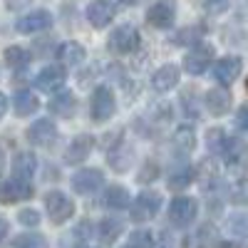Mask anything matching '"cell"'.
Wrapping results in <instances>:
<instances>
[{"label":"cell","instance_id":"10","mask_svg":"<svg viewBox=\"0 0 248 248\" xmlns=\"http://www.w3.org/2000/svg\"><path fill=\"white\" fill-rule=\"evenodd\" d=\"M102 184H105V174L99 169H82L72 176V189L82 196H90V194L99 191Z\"/></svg>","mask_w":248,"mask_h":248},{"label":"cell","instance_id":"20","mask_svg":"<svg viewBox=\"0 0 248 248\" xmlns=\"http://www.w3.org/2000/svg\"><path fill=\"white\" fill-rule=\"evenodd\" d=\"M37 107H40V99L30 90H20L15 94V99H13V109H15L17 117H30V114L37 112Z\"/></svg>","mask_w":248,"mask_h":248},{"label":"cell","instance_id":"18","mask_svg":"<svg viewBox=\"0 0 248 248\" xmlns=\"http://www.w3.org/2000/svg\"><path fill=\"white\" fill-rule=\"evenodd\" d=\"M179 85V67L176 65H164V67H159L156 72H154V77H152V87L156 90V92H169V90H174Z\"/></svg>","mask_w":248,"mask_h":248},{"label":"cell","instance_id":"4","mask_svg":"<svg viewBox=\"0 0 248 248\" xmlns=\"http://www.w3.org/2000/svg\"><path fill=\"white\" fill-rule=\"evenodd\" d=\"M35 194L32 184L28 179H5L0 181V201L3 203H17V201H25Z\"/></svg>","mask_w":248,"mask_h":248},{"label":"cell","instance_id":"1","mask_svg":"<svg viewBox=\"0 0 248 248\" xmlns=\"http://www.w3.org/2000/svg\"><path fill=\"white\" fill-rule=\"evenodd\" d=\"M221 156H223V164L231 171H243L248 167V144L241 137H229L223 144Z\"/></svg>","mask_w":248,"mask_h":248},{"label":"cell","instance_id":"14","mask_svg":"<svg viewBox=\"0 0 248 248\" xmlns=\"http://www.w3.org/2000/svg\"><path fill=\"white\" fill-rule=\"evenodd\" d=\"M35 85L43 92H57L62 85H65V70H62L60 65H47L35 77Z\"/></svg>","mask_w":248,"mask_h":248},{"label":"cell","instance_id":"30","mask_svg":"<svg viewBox=\"0 0 248 248\" xmlns=\"http://www.w3.org/2000/svg\"><path fill=\"white\" fill-rule=\"evenodd\" d=\"M229 231L238 238H248V214H231L229 216Z\"/></svg>","mask_w":248,"mask_h":248},{"label":"cell","instance_id":"31","mask_svg":"<svg viewBox=\"0 0 248 248\" xmlns=\"http://www.w3.org/2000/svg\"><path fill=\"white\" fill-rule=\"evenodd\" d=\"M229 196H231L233 203L246 206V203H248V179H238V181H233V184H231V189H229Z\"/></svg>","mask_w":248,"mask_h":248},{"label":"cell","instance_id":"13","mask_svg":"<svg viewBox=\"0 0 248 248\" xmlns=\"http://www.w3.org/2000/svg\"><path fill=\"white\" fill-rule=\"evenodd\" d=\"M241 70H243L241 57L229 55V57H221L216 65H214V77H216L218 85H231V82L241 75Z\"/></svg>","mask_w":248,"mask_h":248},{"label":"cell","instance_id":"45","mask_svg":"<svg viewBox=\"0 0 248 248\" xmlns=\"http://www.w3.org/2000/svg\"><path fill=\"white\" fill-rule=\"evenodd\" d=\"M246 90H248V82H246Z\"/></svg>","mask_w":248,"mask_h":248},{"label":"cell","instance_id":"27","mask_svg":"<svg viewBox=\"0 0 248 248\" xmlns=\"http://www.w3.org/2000/svg\"><path fill=\"white\" fill-rule=\"evenodd\" d=\"M122 221H117V218H105L99 223V238L105 241V243H112V241H117V236L122 233Z\"/></svg>","mask_w":248,"mask_h":248},{"label":"cell","instance_id":"33","mask_svg":"<svg viewBox=\"0 0 248 248\" xmlns=\"http://www.w3.org/2000/svg\"><path fill=\"white\" fill-rule=\"evenodd\" d=\"M226 139H229V137H226L221 129H211L209 134H206V147H209V152H214V154H221Z\"/></svg>","mask_w":248,"mask_h":248},{"label":"cell","instance_id":"38","mask_svg":"<svg viewBox=\"0 0 248 248\" xmlns=\"http://www.w3.org/2000/svg\"><path fill=\"white\" fill-rule=\"evenodd\" d=\"M32 0H5V5H8V10H20V8H25V5H30Z\"/></svg>","mask_w":248,"mask_h":248},{"label":"cell","instance_id":"9","mask_svg":"<svg viewBox=\"0 0 248 248\" xmlns=\"http://www.w3.org/2000/svg\"><path fill=\"white\" fill-rule=\"evenodd\" d=\"M176 20V3L174 0H159V3H154L149 10H147V23L152 28H171Z\"/></svg>","mask_w":248,"mask_h":248},{"label":"cell","instance_id":"40","mask_svg":"<svg viewBox=\"0 0 248 248\" xmlns=\"http://www.w3.org/2000/svg\"><path fill=\"white\" fill-rule=\"evenodd\" d=\"M8 236V221L3 218V216H0V241H3Z\"/></svg>","mask_w":248,"mask_h":248},{"label":"cell","instance_id":"25","mask_svg":"<svg viewBox=\"0 0 248 248\" xmlns=\"http://www.w3.org/2000/svg\"><path fill=\"white\" fill-rule=\"evenodd\" d=\"M57 57H60L62 65H79V62L85 60V47L79 43H65L57 50Z\"/></svg>","mask_w":248,"mask_h":248},{"label":"cell","instance_id":"44","mask_svg":"<svg viewBox=\"0 0 248 248\" xmlns=\"http://www.w3.org/2000/svg\"><path fill=\"white\" fill-rule=\"evenodd\" d=\"M79 248H94V246H79Z\"/></svg>","mask_w":248,"mask_h":248},{"label":"cell","instance_id":"17","mask_svg":"<svg viewBox=\"0 0 248 248\" xmlns=\"http://www.w3.org/2000/svg\"><path fill=\"white\" fill-rule=\"evenodd\" d=\"M55 137H57V127L50 119H37L28 129V139L35 147H47L50 141H55Z\"/></svg>","mask_w":248,"mask_h":248},{"label":"cell","instance_id":"22","mask_svg":"<svg viewBox=\"0 0 248 248\" xmlns=\"http://www.w3.org/2000/svg\"><path fill=\"white\" fill-rule=\"evenodd\" d=\"M102 203L107 206V209H114V211H122V209H129L132 206V199L127 194V189H122V186H109L102 196Z\"/></svg>","mask_w":248,"mask_h":248},{"label":"cell","instance_id":"15","mask_svg":"<svg viewBox=\"0 0 248 248\" xmlns=\"http://www.w3.org/2000/svg\"><path fill=\"white\" fill-rule=\"evenodd\" d=\"M92 149H94V139H92L90 134H79V137L72 139V144L67 147L65 161H67V164H82V161L92 154Z\"/></svg>","mask_w":248,"mask_h":248},{"label":"cell","instance_id":"29","mask_svg":"<svg viewBox=\"0 0 248 248\" xmlns=\"http://www.w3.org/2000/svg\"><path fill=\"white\" fill-rule=\"evenodd\" d=\"M13 248H47V241L40 233H20L15 236Z\"/></svg>","mask_w":248,"mask_h":248},{"label":"cell","instance_id":"26","mask_svg":"<svg viewBox=\"0 0 248 248\" xmlns=\"http://www.w3.org/2000/svg\"><path fill=\"white\" fill-rule=\"evenodd\" d=\"M199 181L203 186V191L214 189V186L218 184V169H216L214 161H209V159L201 161V167H199Z\"/></svg>","mask_w":248,"mask_h":248},{"label":"cell","instance_id":"7","mask_svg":"<svg viewBox=\"0 0 248 248\" xmlns=\"http://www.w3.org/2000/svg\"><path fill=\"white\" fill-rule=\"evenodd\" d=\"M159 209H161V196H159L156 191L147 189V191H141V194L134 199V203H132V216H134L137 221H149V218H154V216L159 214Z\"/></svg>","mask_w":248,"mask_h":248},{"label":"cell","instance_id":"3","mask_svg":"<svg viewBox=\"0 0 248 248\" xmlns=\"http://www.w3.org/2000/svg\"><path fill=\"white\" fill-rule=\"evenodd\" d=\"M45 211H47L52 223H65L75 214V203L62 191H47V196H45Z\"/></svg>","mask_w":248,"mask_h":248},{"label":"cell","instance_id":"42","mask_svg":"<svg viewBox=\"0 0 248 248\" xmlns=\"http://www.w3.org/2000/svg\"><path fill=\"white\" fill-rule=\"evenodd\" d=\"M3 167H5V156H3V149H0V171H3Z\"/></svg>","mask_w":248,"mask_h":248},{"label":"cell","instance_id":"24","mask_svg":"<svg viewBox=\"0 0 248 248\" xmlns=\"http://www.w3.org/2000/svg\"><path fill=\"white\" fill-rule=\"evenodd\" d=\"M75 105H77L75 94L72 92H62V94H57L50 102V112L57 114V117H70V114H75Z\"/></svg>","mask_w":248,"mask_h":248},{"label":"cell","instance_id":"32","mask_svg":"<svg viewBox=\"0 0 248 248\" xmlns=\"http://www.w3.org/2000/svg\"><path fill=\"white\" fill-rule=\"evenodd\" d=\"M196 5L206 13V15H221L229 10L231 0H196Z\"/></svg>","mask_w":248,"mask_h":248},{"label":"cell","instance_id":"8","mask_svg":"<svg viewBox=\"0 0 248 248\" xmlns=\"http://www.w3.org/2000/svg\"><path fill=\"white\" fill-rule=\"evenodd\" d=\"M196 214H199V203L191 196H176L169 203V218L176 226H189L196 218Z\"/></svg>","mask_w":248,"mask_h":248},{"label":"cell","instance_id":"11","mask_svg":"<svg viewBox=\"0 0 248 248\" xmlns=\"http://www.w3.org/2000/svg\"><path fill=\"white\" fill-rule=\"evenodd\" d=\"M50 25H52V15L47 10H32L15 23L17 32H23V35H35L40 30H47Z\"/></svg>","mask_w":248,"mask_h":248},{"label":"cell","instance_id":"43","mask_svg":"<svg viewBox=\"0 0 248 248\" xmlns=\"http://www.w3.org/2000/svg\"><path fill=\"white\" fill-rule=\"evenodd\" d=\"M218 248H238V246H233V243H221Z\"/></svg>","mask_w":248,"mask_h":248},{"label":"cell","instance_id":"39","mask_svg":"<svg viewBox=\"0 0 248 248\" xmlns=\"http://www.w3.org/2000/svg\"><path fill=\"white\" fill-rule=\"evenodd\" d=\"M87 233H92L90 221H79V226H77V236H87Z\"/></svg>","mask_w":248,"mask_h":248},{"label":"cell","instance_id":"21","mask_svg":"<svg viewBox=\"0 0 248 248\" xmlns=\"http://www.w3.org/2000/svg\"><path fill=\"white\" fill-rule=\"evenodd\" d=\"M174 149L179 154H191L194 147H196V132L194 127H189V124H181V127L174 132Z\"/></svg>","mask_w":248,"mask_h":248},{"label":"cell","instance_id":"37","mask_svg":"<svg viewBox=\"0 0 248 248\" xmlns=\"http://www.w3.org/2000/svg\"><path fill=\"white\" fill-rule=\"evenodd\" d=\"M154 176H156V164H149V167H144V171L139 174V181L144 184L147 179H154Z\"/></svg>","mask_w":248,"mask_h":248},{"label":"cell","instance_id":"35","mask_svg":"<svg viewBox=\"0 0 248 248\" xmlns=\"http://www.w3.org/2000/svg\"><path fill=\"white\" fill-rule=\"evenodd\" d=\"M132 243L137 248H149L152 246V233L149 231H137V233H132Z\"/></svg>","mask_w":248,"mask_h":248},{"label":"cell","instance_id":"36","mask_svg":"<svg viewBox=\"0 0 248 248\" xmlns=\"http://www.w3.org/2000/svg\"><path fill=\"white\" fill-rule=\"evenodd\" d=\"M236 127H238L241 132H248V105H243V107L238 109V114H236Z\"/></svg>","mask_w":248,"mask_h":248},{"label":"cell","instance_id":"19","mask_svg":"<svg viewBox=\"0 0 248 248\" xmlns=\"http://www.w3.org/2000/svg\"><path fill=\"white\" fill-rule=\"evenodd\" d=\"M194 169L189 167V164H174V167L169 169V174H167V181H169V189H174V191H181V189H186L191 181H194Z\"/></svg>","mask_w":248,"mask_h":248},{"label":"cell","instance_id":"41","mask_svg":"<svg viewBox=\"0 0 248 248\" xmlns=\"http://www.w3.org/2000/svg\"><path fill=\"white\" fill-rule=\"evenodd\" d=\"M8 112V99H5V94L3 92H0V117H3Z\"/></svg>","mask_w":248,"mask_h":248},{"label":"cell","instance_id":"28","mask_svg":"<svg viewBox=\"0 0 248 248\" xmlns=\"http://www.w3.org/2000/svg\"><path fill=\"white\" fill-rule=\"evenodd\" d=\"M5 62H8L10 67L20 70V67H25L28 62H30V52L23 50V47H17V45H13V47L5 50Z\"/></svg>","mask_w":248,"mask_h":248},{"label":"cell","instance_id":"16","mask_svg":"<svg viewBox=\"0 0 248 248\" xmlns=\"http://www.w3.org/2000/svg\"><path fill=\"white\" fill-rule=\"evenodd\" d=\"M203 105H206V109H209V114H214V117H223L226 112L231 109V94H229V90L214 87V90L206 92Z\"/></svg>","mask_w":248,"mask_h":248},{"label":"cell","instance_id":"34","mask_svg":"<svg viewBox=\"0 0 248 248\" xmlns=\"http://www.w3.org/2000/svg\"><path fill=\"white\" fill-rule=\"evenodd\" d=\"M17 221L23 223V226H37L40 223V214L35 209H23L17 214Z\"/></svg>","mask_w":248,"mask_h":248},{"label":"cell","instance_id":"12","mask_svg":"<svg viewBox=\"0 0 248 248\" xmlns=\"http://www.w3.org/2000/svg\"><path fill=\"white\" fill-rule=\"evenodd\" d=\"M114 15H117V8L109 0H92L87 5V20L92 28H107Z\"/></svg>","mask_w":248,"mask_h":248},{"label":"cell","instance_id":"23","mask_svg":"<svg viewBox=\"0 0 248 248\" xmlns=\"http://www.w3.org/2000/svg\"><path fill=\"white\" fill-rule=\"evenodd\" d=\"M35 169H37V156H35L32 152L17 154L15 161H13V171H15L17 179H28V181H30V176L35 174Z\"/></svg>","mask_w":248,"mask_h":248},{"label":"cell","instance_id":"6","mask_svg":"<svg viewBox=\"0 0 248 248\" xmlns=\"http://www.w3.org/2000/svg\"><path fill=\"white\" fill-rule=\"evenodd\" d=\"M117 112V99L109 87H97L92 94V117L97 122H107Z\"/></svg>","mask_w":248,"mask_h":248},{"label":"cell","instance_id":"2","mask_svg":"<svg viewBox=\"0 0 248 248\" xmlns=\"http://www.w3.org/2000/svg\"><path fill=\"white\" fill-rule=\"evenodd\" d=\"M137 45H139V32L134 25H119L107 40V47L117 55H129L137 50Z\"/></svg>","mask_w":248,"mask_h":248},{"label":"cell","instance_id":"5","mask_svg":"<svg viewBox=\"0 0 248 248\" xmlns=\"http://www.w3.org/2000/svg\"><path fill=\"white\" fill-rule=\"evenodd\" d=\"M211 62H214V47L199 43L194 50L186 52V57H184V70L189 72V75H203L206 70H209Z\"/></svg>","mask_w":248,"mask_h":248}]
</instances>
